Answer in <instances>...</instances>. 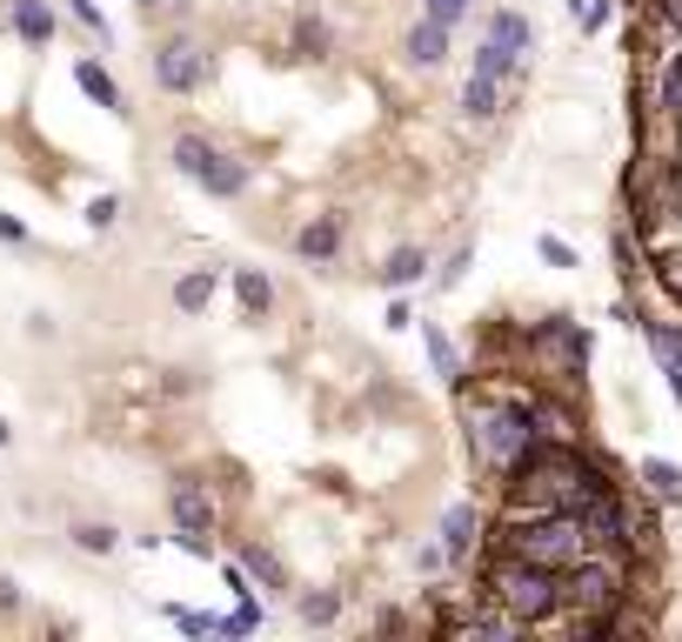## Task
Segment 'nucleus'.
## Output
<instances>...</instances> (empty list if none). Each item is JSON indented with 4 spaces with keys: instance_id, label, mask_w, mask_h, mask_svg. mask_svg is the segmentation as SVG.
<instances>
[{
    "instance_id": "23",
    "label": "nucleus",
    "mask_w": 682,
    "mask_h": 642,
    "mask_svg": "<svg viewBox=\"0 0 682 642\" xmlns=\"http://www.w3.org/2000/svg\"><path fill=\"white\" fill-rule=\"evenodd\" d=\"M141 8H154V0H141Z\"/></svg>"
},
{
    "instance_id": "15",
    "label": "nucleus",
    "mask_w": 682,
    "mask_h": 642,
    "mask_svg": "<svg viewBox=\"0 0 682 642\" xmlns=\"http://www.w3.org/2000/svg\"><path fill=\"white\" fill-rule=\"evenodd\" d=\"M428 361H435L441 375H462V355H455V342L441 335V329H428Z\"/></svg>"
},
{
    "instance_id": "9",
    "label": "nucleus",
    "mask_w": 682,
    "mask_h": 642,
    "mask_svg": "<svg viewBox=\"0 0 682 642\" xmlns=\"http://www.w3.org/2000/svg\"><path fill=\"white\" fill-rule=\"evenodd\" d=\"M441 54H449V27H441V21H422V27L409 34V61H415V67H435Z\"/></svg>"
},
{
    "instance_id": "20",
    "label": "nucleus",
    "mask_w": 682,
    "mask_h": 642,
    "mask_svg": "<svg viewBox=\"0 0 682 642\" xmlns=\"http://www.w3.org/2000/svg\"><path fill=\"white\" fill-rule=\"evenodd\" d=\"M248 569H255V576H261L268 589H281V562H274L268 549H248Z\"/></svg>"
},
{
    "instance_id": "4",
    "label": "nucleus",
    "mask_w": 682,
    "mask_h": 642,
    "mask_svg": "<svg viewBox=\"0 0 682 642\" xmlns=\"http://www.w3.org/2000/svg\"><path fill=\"white\" fill-rule=\"evenodd\" d=\"M201 67H208V61H201L194 40H168V48L154 54V74H160V88H168V94H188L201 80Z\"/></svg>"
},
{
    "instance_id": "21",
    "label": "nucleus",
    "mask_w": 682,
    "mask_h": 642,
    "mask_svg": "<svg viewBox=\"0 0 682 642\" xmlns=\"http://www.w3.org/2000/svg\"><path fill=\"white\" fill-rule=\"evenodd\" d=\"M335 609H342L335 595H308V602H301V616H308V622H335Z\"/></svg>"
},
{
    "instance_id": "12",
    "label": "nucleus",
    "mask_w": 682,
    "mask_h": 642,
    "mask_svg": "<svg viewBox=\"0 0 682 642\" xmlns=\"http://www.w3.org/2000/svg\"><path fill=\"white\" fill-rule=\"evenodd\" d=\"M649 348L669 361V388H675V401H682V335L662 329V321H649Z\"/></svg>"
},
{
    "instance_id": "10",
    "label": "nucleus",
    "mask_w": 682,
    "mask_h": 642,
    "mask_svg": "<svg viewBox=\"0 0 682 642\" xmlns=\"http://www.w3.org/2000/svg\"><path fill=\"white\" fill-rule=\"evenodd\" d=\"M335 241H342V221H335V215H321V221L301 228V255H308V261H329V255H335Z\"/></svg>"
},
{
    "instance_id": "14",
    "label": "nucleus",
    "mask_w": 682,
    "mask_h": 642,
    "mask_svg": "<svg viewBox=\"0 0 682 642\" xmlns=\"http://www.w3.org/2000/svg\"><path fill=\"white\" fill-rule=\"evenodd\" d=\"M642 482L662 496V502H675L682 496V468H669V462H642Z\"/></svg>"
},
{
    "instance_id": "7",
    "label": "nucleus",
    "mask_w": 682,
    "mask_h": 642,
    "mask_svg": "<svg viewBox=\"0 0 682 642\" xmlns=\"http://www.w3.org/2000/svg\"><path fill=\"white\" fill-rule=\"evenodd\" d=\"M468 542H475V509L462 502V509H449V522H441V542H435V549L449 555V562H462V555H468Z\"/></svg>"
},
{
    "instance_id": "11",
    "label": "nucleus",
    "mask_w": 682,
    "mask_h": 642,
    "mask_svg": "<svg viewBox=\"0 0 682 642\" xmlns=\"http://www.w3.org/2000/svg\"><path fill=\"white\" fill-rule=\"evenodd\" d=\"M234 295H241V308H248V314H268L274 308L268 274H255V268H234Z\"/></svg>"
},
{
    "instance_id": "3",
    "label": "nucleus",
    "mask_w": 682,
    "mask_h": 642,
    "mask_svg": "<svg viewBox=\"0 0 682 642\" xmlns=\"http://www.w3.org/2000/svg\"><path fill=\"white\" fill-rule=\"evenodd\" d=\"M175 522H181V536H188L194 549H208V536H215V502H208V489H201V482H181V489H175Z\"/></svg>"
},
{
    "instance_id": "17",
    "label": "nucleus",
    "mask_w": 682,
    "mask_h": 642,
    "mask_svg": "<svg viewBox=\"0 0 682 642\" xmlns=\"http://www.w3.org/2000/svg\"><path fill=\"white\" fill-rule=\"evenodd\" d=\"M208 295H215V281H208V274H188L181 288H175V301H181V308H201Z\"/></svg>"
},
{
    "instance_id": "5",
    "label": "nucleus",
    "mask_w": 682,
    "mask_h": 642,
    "mask_svg": "<svg viewBox=\"0 0 682 642\" xmlns=\"http://www.w3.org/2000/svg\"><path fill=\"white\" fill-rule=\"evenodd\" d=\"M481 40H489V48H502L509 61H522V54H529V21H522V14H496Z\"/></svg>"
},
{
    "instance_id": "13",
    "label": "nucleus",
    "mask_w": 682,
    "mask_h": 642,
    "mask_svg": "<svg viewBox=\"0 0 682 642\" xmlns=\"http://www.w3.org/2000/svg\"><path fill=\"white\" fill-rule=\"evenodd\" d=\"M422 248H395L388 255V268H382V281H388V288H415V281H422Z\"/></svg>"
},
{
    "instance_id": "1",
    "label": "nucleus",
    "mask_w": 682,
    "mask_h": 642,
    "mask_svg": "<svg viewBox=\"0 0 682 642\" xmlns=\"http://www.w3.org/2000/svg\"><path fill=\"white\" fill-rule=\"evenodd\" d=\"M468 441H475V462L489 475H509L522 455L536 449L529 409H515V401H481V409H468Z\"/></svg>"
},
{
    "instance_id": "6",
    "label": "nucleus",
    "mask_w": 682,
    "mask_h": 642,
    "mask_svg": "<svg viewBox=\"0 0 682 642\" xmlns=\"http://www.w3.org/2000/svg\"><path fill=\"white\" fill-rule=\"evenodd\" d=\"M194 181L208 188V194H221V201H228V194H241V188H248V168H241V160H228V154H215V160H208V168H201Z\"/></svg>"
},
{
    "instance_id": "19",
    "label": "nucleus",
    "mask_w": 682,
    "mask_h": 642,
    "mask_svg": "<svg viewBox=\"0 0 682 642\" xmlns=\"http://www.w3.org/2000/svg\"><path fill=\"white\" fill-rule=\"evenodd\" d=\"M536 248H542V261H549V268H576V248H569V241H555V234H542V241H536Z\"/></svg>"
},
{
    "instance_id": "22",
    "label": "nucleus",
    "mask_w": 682,
    "mask_h": 642,
    "mask_svg": "<svg viewBox=\"0 0 682 642\" xmlns=\"http://www.w3.org/2000/svg\"><path fill=\"white\" fill-rule=\"evenodd\" d=\"M468 14V0H428V21H441V27H455Z\"/></svg>"
},
{
    "instance_id": "16",
    "label": "nucleus",
    "mask_w": 682,
    "mask_h": 642,
    "mask_svg": "<svg viewBox=\"0 0 682 642\" xmlns=\"http://www.w3.org/2000/svg\"><path fill=\"white\" fill-rule=\"evenodd\" d=\"M14 27H21L27 40H48V27H54V21H48V8H34V0H21V8H14Z\"/></svg>"
},
{
    "instance_id": "2",
    "label": "nucleus",
    "mask_w": 682,
    "mask_h": 642,
    "mask_svg": "<svg viewBox=\"0 0 682 642\" xmlns=\"http://www.w3.org/2000/svg\"><path fill=\"white\" fill-rule=\"evenodd\" d=\"M489 595L502 602V609L522 622V629H536L555 602H562V576L555 569H536V562H522V555H509L502 549V562L489 569Z\"/></svg>"
},
{
    "instance_id": "18",
    "label": "nucleus",
    "mask_w": 682,
    "mask_h": 642,
    "mask_svg": "<svg viewBox=\"0 0 682 642\" xmlns=\"http://www.w3.org/2000/svg\"><path fill=\"white\" fill-rule=\"evenodd\" d=\"M80 88H88V94H94L101 107H114V101H120V94H114V80H107L101 67H80Z\"/></svg>"
},
{
    "instance_id": "8",
    "label": "nucleus",
    "mask_w": 682,
    "mask_h": 642,
    "mask_svg": "<svg viewBox=\"0 0 682 642\" xmlns=\"http://www.w3.org/2000/svg\"><path fill=\"white\" fill-rule=\"evenodd\" d=\"M496 107H502V80L468 74V88H462V114H468V120H489Z\"/></svg>"
}]
</instances>
